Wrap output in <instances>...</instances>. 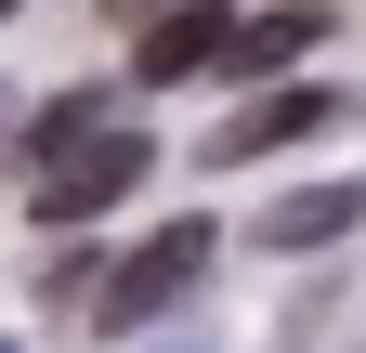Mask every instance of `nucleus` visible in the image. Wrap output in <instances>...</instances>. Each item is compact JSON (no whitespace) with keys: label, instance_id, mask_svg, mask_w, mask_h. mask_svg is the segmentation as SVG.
<instances>
[{"label":"nucleus","instance_id":"obj_1","mask_svg":"<svg viewBox=\"0 0 366 353\" xmlns=\"http://www.w3.org/2000/svg\"><path fill=\"white\" fill-rule=\"evenodd\" d=\"M209 262H222V223H197V209H183V223H157L118 275H92V327H144V314H170Z\"/></svg>","mask_w":366,"mask_h":353},{"label":"nucleus","instance_id":"obj_2","mask_svg":"<svg viewBox=\"0 0 366 353\" xmlns=\"http://www.w3.org/2000/svg\"><path fill=\"white\" fill-rule=\"evenodd\" d=\"M144 170H157V144H144V131H118V118H105V131H92L79 157H53V170H26V209H39L53 236H66V223H105V209H118L131 184H144Z\"/></svg>","mask_w":366,"mask_h":353},{"label":"nucleus","instance_id":"obj_3","mask_svg":"<svg viewBox=\"0 0 366 353\" xmlns=\"http://www.w3.org/2000/svg\"><path fill=\"white\" fill-rule=\"evenodd\" d=\"M222 53H236V14H222V0H170V14H144L131 79H144V92H183V79H209Z\"/></svg>","mask_w":366,"mask_h":353},{"label":"nucleus","instance_id":"obj_4","mask_svg":"<svg viewBox=\"0 0 366 353\" xmlns=\"http://www.w3.org/2000/svg\"><path fill=\"white\" fill-rule=\"evenodd\" d=\"M327 39H340L327 0H274V14H236V53H222L209 79H288L301 53H327Z\"/></svg>","mask_w":366,"mask_h":353},{"label":"nucleus","instance_id":"obj_5","mask_svg":"<svg viewBox=\"0 0 366 353\" xmlns=\"http://www.w3.org/2000/svg\"><path fill=\"white\" fill-rule=\"evenodd\" d=\"M314 131H340V92L327 79H288V92H262L209 131V157H274V144H314Z\"/></svg>","mask_w":366,"mask_h":353},{"label":"nucleus","instance_id":"obj_6","mask_svg":"<svg viewBox=\"0 0 366 353\" xmlns=\"http://www.w3.org/2000/svg\"><path fill=\"white\" fill-rule=\"evenodd\" d=\"M340 236H366V184H301L249 209V249H340Z\"/></svg>","mask_w":366,"mask_h":353},{"label":"nucleus","instance_id":"obj_7","mask_svg":"<svg viewBox=\"0 0 366 353\" xmlns=\"http://www.w3.org/2000/svg\"><path fill=\"white\" fill-rule=\"evenodd\" d=\"M105 118H118L105 92H53V105L26 118V170H53V157H79V144H92V131H105Z\"/></svg>","mask_w":366,"mask_h":353},{"label":"nucleus","instance_id":"obj_8","mask_svg":"<svg viewBox=\"0 0 366 353\" xmlns=\"http://www.w3.org/2000/svg\"><path fill=\"white\" fill-rule=\"evenodd\" d=\"M105 14H118V26H144V14H170V0H105Z\"/></svg>","mask_w":366,"mask_h":353},{"label":"nucleus","instance_id":"obj_9","mask_svg":"<svg viewBox=\"0 0 366 353\" xmlns=\"http://www.w3.org/2000/svg\"><path fill=\"white\" fill-rule=\"evenodd\" d=\"M0 14H14V0H0Z\"/></svg>","mask_w":366,"mask_h":353}]
</instances>
